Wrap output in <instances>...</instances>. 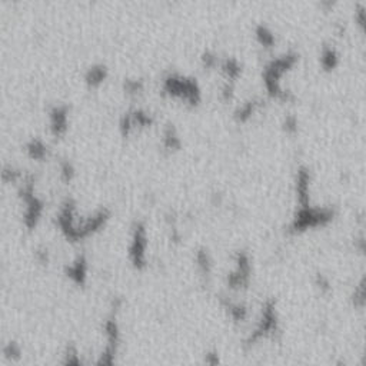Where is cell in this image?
Listing matches in <instances>:
<instances>
[{
    "label": "cell",
    "instance_id": "cell-1",
    "mask_svg": "<svg viewBox=\"0 0 366 366\" xmlns=\"http://www.w3.org/2000/svg\"><path fill=\"white\" fill-rule=\"evenodd\" d=\"M52 126L59 133L66 127V110L65 108H55L52 110Z\"/></svg>",
    "mask_w": 366,
    "mask_h": 366
},
{
    "label": "cell",
    "instance_id": "cell-2",
    "mask_svg": "<svg viewBox=\"0 0 366 366\" xmlns=\"http://www.w3.org/2000/svg\"><path fill=\"white\" fill-rule=\"evenodd\" d=\"M105 68L103 66H98V68H93V69H90V71L87 72V76H86V79H87V82H90V83H98L100 82L103 77H105Z\"/></svg>",
    "mask_w": 366,
    "mask_h": 366
},
{
    "label": "cell",
    "instance_id": "cell-3",
    "mask_svg": "<svg viewBox=\"0 0 366 366\" xmlns=\"http://www.w3.org/2000/svg\"><path fill=\"white\" fill-rule=\"evenodd\" d=\"M28 150L30 152V155L35 156V157H42L46 153V149H44V145L40 141H32L28 145Z\"/></svg>",
    "mask_w": 366,
    "mask_h": 366
}]
</instances>
